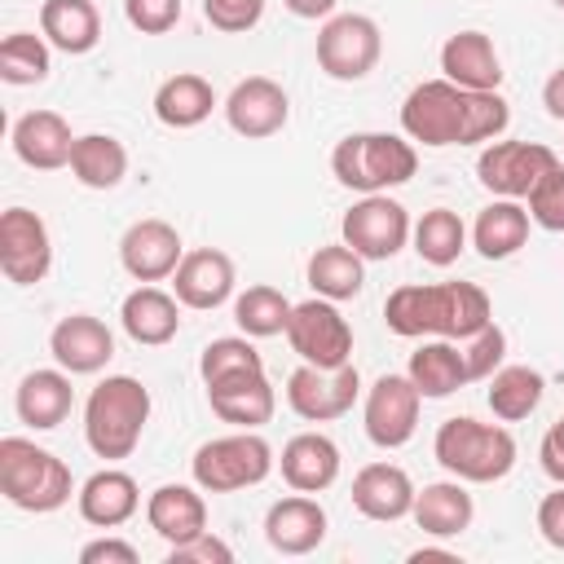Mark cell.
<instances>
[{
    "label": "cell",
    "instance_id": "2",
    "mask_svg": "<svg viewBox=\"0 0 564 564\" xmlns=\"http://www.w3.org/2000/svg\"><path fill=\"white\" fill-rule=\"evenodd\" d=\"M383 322L401 339H471L494 322V304L476 282H405L383 300Z\"/></svg>",
    "mask_w": 564,
    "mask_h": 564
},
{
    "label": "cell",
    "instance_id": "7",
    "mask_svg": "<svg viewBox=\"0 0 564 564\" xmlns=\"http://www.w3.org/2000/svg\"><path fill=\"white\" fill-rule=\"evenodd\" d=\"M273 445L260 436V427H238L229 436H212L194 449L189 476L203 494H238L260 485L273 471Z\"/></svg>",
    "mask_w": 564,
    "mask_h": 564
},
{
    "label": "cell",
    "instance_id": "4",
    "mask_svg": "<svg viewBox=\"0 0 564 564\" xmlns=\"http://www.w3.org/2000/svg\"><path fill=\"white\" fill-rule=\"evenodd\" d=\"M330 172L352 194H388L419 172V150L405 132H348L330 150Z\"/></svg>",
    "mask_w": 564,
    "mask_h": 564
},
{
    "label": "cell",
    "instance_id": "8",
    "mask_svg": "<svg viewBox=\"0 0 564 564\" xmlns=\"http://www.w3.org/2000/svg\"><path fill=\"white\" fill-rule=\"evenodd\" d=\"M383 57V31L366 13H330L317 31V66L339 84L366 79Z\"/></svg>",
    "mask_w": 564,
    "mask_h": 564
},
{
    "label": "cell",
    "instance_id": "27",
    "mask_svg": "<svg viewBox=\"0 0 564 564\" xmlns=\"http://www.w3.org/2000/svg\"><path fill=\"white\" fill-rule=\"evenodd\" d=\"M282 480L300 494H322L339 480V445L326 432H295L282 445Z\"/></svg>",
    "mask_w": 564,
    "mask_h": 564
},
{
    "label": "cell",
    "instance_id": "21",
    "mask_svg": "<svg viewBox=\"0 0 564 564\" xmlns=\"http://www.w3.org/2000/svg\"><path fill=\"white\" fill-rule=\"evenodd\" d=\"M13 154L35 167V172H57V167H70V150H75V132L70 123L57 115V110H26L13 132Z\"/></svg>",
    "mask_w": 564,
    "mask_h": 564
},
{
    "label": "cell",
    "instance_id": "48",
    "mask_svg": "<svg viewBox=\"0 0 564 564\" xmlns=\"http://www.w3.org/2000/svg\"><path fill=\"white\" fill-rule=\"evenodd\" d=\"M538 463H542V471H546L555 485H564V414L546 427V436H542V445H538Z\"/></svg>",
    "mask_w": 564,
    "mask_h": 564
},
{
    "label": "cell",
    "instance_id": "29",
    "mask_svg": "<svg viewBox=\"0 0 564 564\" xmlns=\"http://www.w3.org/2000/svg\"><path fill=\"white\" fill-rule=\"evenodd\" d=\"M410 520L427 533V538H458L463 529H471L476 520V502L467 494V480H432L414 494Z\"/></svg>",
    "mask_w": 564,
    "mask_h": 564
},
{
    "label": "cell",
    "instance_id": "1",
    "mask_svg": "<svg viewBox=\"0 0 564 564\" xmlns=\"http://www.w3.org/2000/svg\"><path fill=\"white\" fill-rule=\"evenodd\" d=\"M511 106L502 93H471L441 79H423L401 101V132L414 145L445 150V145H489L507 132Z\"/></svg>",
    "mask_w": 564,
    "mask_h": 564
},
{
    "label": "cell",
    "instance_id": "20",
    "mask_svg": "<svg viewBox=\"0 0 564 564\" xmlns=\"http://www.w3.org/2000/svg\"><path fill=\"white\" fill-rule=\"evenodd\" d=\"M326 507L313 494H286L264 511V542L278 555H308L326 542Z\"/></svg>",
    "mask_w": 564,
    "mask_h": 564
},
{
    "label": "cell",
    "instance_id": "24",
    "mask_svg": "<svg viewBox=\"0 0 564 564\" xmlns=\"http://www.w3.org/2000/svg\"><path fill=\"white\" fill-rule=\"evenodd\" d=\"M75 507H79L84 524H93V529H119V524H128L141 511V489H137V480L123 467H101V471H93L79 485Z\"/></svg>",
    "mask_w": 564,
    "mask_h": 564
},
{
    "label": "cell",
    "instance_id": "42",
    "mask_svg": "<svg viewBox=\"0 0 564 564\" xmlns=\"http://www.w3.org/2000/svg\"><path fill=\"white\" fill-rule=\"evenodd\" d=\"M463 357H467V375H471V383H485V379L502 366V357H507V330H502L498 322L480 326L471 339H463Z\"/></svg>",
    "mask_w": 564,
    "mask_h": 564
},
{
    "label": "cell",
    "instance_id": "28",
    "mask_svg": "<svg viewBox=\"0 0 564 564\" xmlns=\"http://www.w3.org/2000/svg\"><path fill=\"white\" fill-rule=\"evenodd\" d=\"M145 524L167 542L181 546L207 529V498L198 485H159L145 498Z\"/></svg>",
    "mask_w": 564,
    "mask_h": 564
},
{
    "label": "cell",
    "instance_id": "30",
    "mask_svg": "<svg viewBox=\"0 0 564 564\" xmlns=\"http://www.w3.org/2000/svg\"><path fill=\"white\" fill-rule=\"evenodd\" d=\"M405 375L414 379V388L423 392V401L454 397L458 388L471 383L467 357H463V344H458V339H423V344L410 352Z\"/></svg>",
    "mask_w": 564,
    "mask_h": 564
},
{
    "label": "cell",
    "instance_id": "31",
    "mask_svg": "<svg viewBox=\"0 0 564 564\" xmlns=\"http://www.w3.org/2000/svg\"><path fill=\"white\" fill-rule=\"evenodd\" d=\"M40 35L57 53L84 57L101 40V13L93 0H44L40 4Z\"/></svg>",
    "mask_w": 564,
    "mask_h": 564
},
{
    "label": "cell",
    "instance_id": "50",
    "mask_svg": "<svg viewBox=\"0 0 564 564\" xmlns=\"http://www.w3.org/2000/svg\"><path fill=\"white\" fill-rule=\"evenodd\" d=\"M282 4H286V13H295L304 22H326L339 0H282Z\"/></svg>",
    "mask_w": 564,
    "mask_h": 564
},
{
    "label": "cell",
    "instance_id": "38",
    "mask_svg": "<svg viewBox=\"0 0 564 564\" xmlns=\"http://www.w3.org/2000/svg\"><path fill=\"white\" fill-rule=\"evenodd\" d=\"M291 308H295V304H291L278 286H269V282H256V286H247V291L234 295V322H238V330L251 335V339L286 335Z\"/></svg>",
    "mask_w": 564,
    "mask_h": 564
},
{
    "label": "cell",
    "instance_id": "6",
    "mask_svg": "<svg viewBox=\"0 0 564 564\" xmlns=\"http://www.w3.org/2000/svg\"><path fill=\"white\" fill-rule=\"evenodd\" d=\"M0 494L18 511L48 516V511L66 507L70 494H79V489H75L70 467L53 449H44L26 436H4L0 441Z\"/></svg>",
    "mask_w": 564,
    "mask_h": 564
},
{
    "label": "cell",
    "instance_id": "32",
    "mask_svg": "<svg viewBox=\"0 0 564 564\" xmlns=\"http://www.w3.org/2000/svg\"><path fill=\"white\" fill-rule=\"evenodd\" d=\"M212 110H216V88L194 70H176L154 88V119L163 128H176V132L198 128Z\"/></svg>",
    "mask_w": 564,
    "mask_h": 564
},
{
    "label": "cell",
    "instance_id": "17",
    "mask_svg": "<svg viewBox=\"0 0 564 564\" xmlns=\"http://www.w3.org/2000/svg\"><path fill=\"white\" fill-rule=\"evenodd\" d=\"M234 282H238V269L234 260L220 251V247H194L185 251V260L176 264L172 273V291L185 308H220L225 300H234Z\"/></svg>",
    "mask_w": 564,
    "mask_h": 564
},
{
    "label": "cell",
    "instance_id": "35",
    "mask_svg": "<svg viewBox=\"0 0 564 564\" xmlns=\"http://www.w3.org/2000/svg\"><path fill=\"white\" fill-rule=\"evenodd\" d=\"M70 176L84 189H115L128 176V145L110 132H84L70 150Z\"/></svg>",
    "mask_w": 564,
    "mask_h": 564
},
{
    "label": "cell",
    "instance_id": "12",
    "mask_svg": "<svg viewBox=\"0 0 564 564\" xmlns=\"http://www.w3.org/2000/svg\"><path fill=\"white\" fill-rule=\"evenodd\" d=\"M560 163V154L542 141H489L476 159V176L494 198H529V189Z\"/></svg>",
    "mask_w": 564,
    "mask_h": 564
},
{
    "label": "cell",
    "instance_id": "34",
    "mask_svg": "<svg viewBox=\"0 0 564 564\" xmlns=\"http://www.w3.org/2000/svg\"><path fill=\"white\" fill-rule=\"evenodd\" d=\"M304 278L313 286V295H326V300L344 304V300L361 295V286H366V260L339 238V242H326V247H317L308 256Z\"/></svg>",
    "mask_w": 564,
    "mask_h": 564
},
{
    "label": "cell",
    "instance_id": "33",
    "mask_svg": "<svg viewBox=\"0 0 564 564\" xmlns=\"http://www.w3.org/2000/svg\"><path fill=\"white\" fill-rule=\"evenodd\" d=\"M529 207L520 198H494L485 212L471 220V247L485 260H507L529 242Z\"/></svg>",
    "mask_w": 564,
    "mask_h": 564
},
{
    "label": "cell",
    "instance_id": "39",
    "mask_svg": "<svg viewBox=\"0 0 564 564\" xmlns=\"http://www.w3.org/2000/svg\"><path fill=\"white\" fill-rule=\"evenodd\" d=\"M53 70V44L35 31H13L0 44V79L13 88H31L44 84Z\"/></svg>",
    "mask_w": 564,
    "mask_h": 564
},
{
    "label": "cell",
    "instance_id": "16",
    "mask_svg": "<svg viewBox=\"0 0 564 564\" xmlns=\"http://www.w3.org/2000/svg\"><path fill=\"white\" fill-rule=\"evenodd\" d=\"M181 260H185V242H181L176 225H167L159 216L132 220L119 238V264L137 282H163L176 273Z\"/></svg>",
    "mask_w": 564,
    "mask_h": 564
},
{
    "label": "cell",
    "instance_id": "46",
    "mask_svg": "<svg viewBox=\"0 0 564 564\" xmlns=\"http://www.w3.org/2000/svg\"><path fill=\"white\" fill-rule=\"evenodd\" d=\"M538 533L546 546L564 551V485H555L542 502H538Z\"/></svg>",
    "mask_w": 564,
    "mask_h": 564
},
{
    "label": "cell",
    "instance_id": "10",
    "mask_svg": "<svg viewBox=\"0 0 564 564\" xmlns=\"http://www.w3.org/2000/svg\"><path fill=\"white\" fill-rule=\"evenodd\" d=\"M410 212L388 194H361L339 220V238L361 260H392L410 242Z\"/></svg>",
    "mask_w": 564,
    "mask_h": 564
},
{
    "label": "cell",
    "instance_id": "25",
    "mask_svg": "<svg viewBox=\"0 0 564 564\" xmlns=\"http://www.w3.org/2000/svg\"><path fill=\"white\" fill-rule=\"evenodd\" d=\"M441 75L458 88H471V93H498L502 62H498L494 40L485 31H454L441 44Z\"/></svg>",
    "mask_w": 564,
    "mask_h": 564
},
{
    "label": "cell",
    "instance_id": "49",
    "mask_svg": "<svg viewBox=\"0 0 564 564\" xmlns=\"http://www.w3.org/2000/svg\"><path fill=\"white\" fill-rule=\"evenodd\" d=\"M542 106H546V115H551L555 123H564V66L551 70V79L542 84Z\"/></svg>",
    "mask_w": 564,
    "mask_h": 564
},
{
    "label": "cell",
    "instance_id": "36",
    "mask_svg": "<svg viewBox=\"0 0 564 564\" xmlns=\"http://www.w3.org/2000/svg\"><path fill=\"white\" fill-rule=\"evenodd\" d=\"M485 383H489L485 388V401H489L494 419H502V423L529 419L542 405V392H546V379L533 366H498Z\"/></svg>",
    "mask_w": 564,
    "mask_h": 564
},
{
    "label": "cell",
    "instance_id": "15",
    "mask_svg": "<svg viewBox=\"0 0 564 564\" xmlns=\"http://www.w3.org/2000/svg\"><path fill=\"white\" fill-rule=\"evenodd\" d=\"M286 119H291V97L269 75H247L225 97V123L247 141H264V137L282 132Z\"/></svg>",
    "mask_w": 564,
    "mask_h": 564
},
{
    "label": "cell",
    "instance_id": "45",
    "mask_svg": "<svg viewBox=\"0 0 564 564\" xmlns=\"http://www.w3.org/2000/svg\"><path fill=\"white\" fill-rule=\"evenodd\" d=\"M167 560L172 564H229L234 560V546L225 538H216L212 529H203L198 538H189L181 546H167Z\"/></svg>",
    "mask_w": 564,
    "mask_h": 564
},
{
    "label": "cell",
    "instance_id": "11",
    "mask_svg": "<svg viewBox=\"0 0 564 564\" xmlns=\"http://www.w3.org/2000/svg\"><path fill=\"white\" fill-rule=\"evenodd\" d=\"M419 410H423V392L414 388L410 375H379L361 401L366 441L379 449H401L419 427Z\"/></svg>",
    "mask_w": 564,
    "mask_h": 564
},
{
    "label": "cell",
    "instance_id": "44",
    "mask_svg": "<svg viewBox=\"0 0 564 564\" xmlns=\"http://www.w3.org/2000/svg\"><path fill=\"white\" fill-rule=\"evenodd\" d=\"M123 18L141 35H167L181 22V0H123Z\"/></svg>",
    "mask_w": 564,
    "mask_h": 564
},
{
    "label": "cell",
    "instance_id": "40",
    "mask_svg": "<svg viewBox=\"0 0 564 564\" xmlns=\"http://www.w3.org/2000/svg\"><path fill=\"white\" fill-rule=\"evenodd\" d=\"M260 366H264V357L256 352L251 335H220V339H212V344L203 348V357H198L203 383L225 379V375H238V370H260Z\"/></svg>",
    "mask_w": 564,
    "mask_h": 564
},
{
    "label": "cell",
    "instance_id": "43",
    "mask_svg": "<svg viewBox=\"0 0 564 564\" xmlns=\"http://www.w3.org/2000/svg\"><path fill=\"white\" fill-rule=\"evenodd\" d=\"M264 4L269 0H203V18L225 35H242L264 18Z\"/></svg>",
    "mask_w": 564,
    "mask_h": 564
},
{
    "label": "cell",
    "instance_id": "23",
    "mask_svg": "<svg viewBox=\"0 0 564 564\" xmlns=\"http://www.w3.org/2000/svg\"><path fill=\"white\" fill-rule=\"evenodd\" d=\"M414 480L405 467L397 463H366L357 476H352V507L366 516V520H379V524H392V520H405L410 507H414Z\"/></svg>",
    "mask_w": 564,
    "mask_h": 564
},
{
    "label": "cell",
    "instance_id": "41",
    "mask_svg": "<svg viewBox=\"0 0 564 564\" xmlns=\"http://www.w3.org/2000/svg\"><path fill=\"white\" fill-rule=\"evenodd\" d=\"M529 207V220L546 234H564V163H555L524 198Z\"/></svg>",
    "mask_w": 564,
    "mask_h": 564
},
{
    "label": "cell",
    "instance_id": "9",
    "mask_svg": "<svg viewBox=\"0 0 564 564\" xmlns=\"http://www.w3.org/2000/svg\"><path fill=\"white\" fill-rule=\"evenodd\" d=\"M286 344H291V352H295L300 361L322 366V370H335V366H348V361H352V326H348V317L339 313V304L326 300V295L300 300V304L291 308Z\"/></svg>",
    "mask_w": 564,
    "mask_h": 564
},
{
    "label": "cell",
    "instance_id": "22",
    "mask_svg": "<svg viewBox=\"0 0 564 564\" xmlns=\"http://www.w3.org/2000/svg\"><path fill=\"white\" fill-rule=\"evenodd\" d=\"M181 300L176 291H163L154 282H141L137 291L123 295L119 304V322L128 330L132 344H145V348H159V344H172L176 330H181Z\"/></svg>",
    "mask_w": 564,
    "mask_h": 564
},
{
    "label": "cell",
    "instance_id": "18",
    "mask_svg": "<svg viewBox=\"0 0 564 564\" xmlns=\"http://www.w3.org/2000/svg\"><path fill=\"white\" fill-rule=\"evenodd\" d=\"M48 352L62 370L70 375H97L110 366L115 357V335L101 317L93 313H66L53 330H48Z\"/></svg>",
    "mask_w": 564,
    "mask_h": 564
},
{
    "label": "cell",
    "instance_id": "3",
    "mask_svg": "<svg viewBox=\"0 0 564 564\" xmlns=\"http://www.w3.org/2000/svg\"><path fill=\"white\" fill-rule=\"evenodd\" d=\"M150 423V388L132 375H106L84 401V441L97 458L119 463L141 445Z\"/></svg>",
    "mask_w": 564,
    "mask_h": 564
},
{
    "label": "cell",
    "instance_id": "47",
    "mask_svg": "<svg viewBox=\"0 0 564 564\" xmlns=\"http://www.w3.org/2000/svg\"><path fill=\"white\" fill-rule=\"evenodd\" d=\"M79 564H137V546L123 538H97L79 546Z\"/></svg>",
    "mask_w": 564,
    "mask_h": 564
},
{
    "label": "cell",
    "instance_id": "26",
    "mask_svg": "<svg viewBox=\"0 0 564 564\" xmlns=\"http://www.w3.org/2000/svg\"><path fill=\"white\" fill-rule=\"evenodd\" d=\"M13 410L26 427L48 432L57 423H66V414L75 410V388H70V370L48 366V370H31L22 375L18 392H13Z\"/></svg>",
    "mask_w": 564,
    "mask_h": 564
},
{
    "label": "cell",
    "instance_id": "19",
    "mask_svg": "<svg viewBox=\"0 0 564 564\" xmlns=\"http://www.w3.org/2000/svg\"><path fill=\"white\" fill-rule=\"evenodd\" d=\"M207 388V405L216 419L234 423V427H264L278 410V392L260 370H238V375H225V379H212L203 383Z\"/></svg>",
    "mask_w": 564,
    "mask_h": 564
},
{
    "label": "cell",
    "instance_id": "14",
    "mask_svg": "<svg viewBox=\"0 0 564 564\" xmlns=\"http://www.w3.org/2000/svg\"><path fill=\"white\" fill-rule=\"evenodd\" d=\"M0 269L13 286H35L53 269V234L40 212L9 207L0 212Z\"/></svg>",
    "mask_w": 564,
    "mask_h": 564
},
{
    "label": "cell",
    "instance_id": "37",
    "mask_svg": "<svg viewBox=\"0 0 564 564\" xmlns=\"http://www.w3.org/2000/svg\"><path fill=\"white\" fill-rule=\"evenodd\" d=\"M467 238H471V229L463 225V216H458L454 207H432V212H423V216L414 220V229H410V242H414L419 260L432 264V269H449V264L463 256Z\"/></svg>",
    "mask_w": 564,
    "mask_h": 564
},
{
    "label": "cell",
    "instance_id": "5",
    "mask_svg": "<svg viewBox=\"0 0 564 564\" xmlns=\"http://www.w3.org/2000/svg\"><path fill=\"white\" fill-rule=\"evenodd\" d=\"M432 454L436 463L467 485H494L516 467V436L502 423H480L471 414L445 419L432 436Z\"/></svg>",
    "mask_w": 564,
    "mask_h": 564
},
{
    "label": "cell",
    "instance_id": "51",
    "mask_svg": "<svg viewBox=\"0 0 564 564\" xmlns=\"http://www.w3.org/2000/svg\"><path fill=\"white\" fill-rule=\"evenodd\" d=\"M555 4H560V13H564V0H555Z\"/></svg>",
    "mask_w": 564,
    "mask_h": 564
},
{
    "label": "cell",
    "instance_id": "13",
    "mask_svg": "<svg viewBox=\"0 0 564 564\" xmlns=\"http://www.w3.org/2000/svg\"><path fill=\"white\" fill-rule=\"evenodd\" d=\"M361 397V375L357 366H335V370H322V366H308L300 361L291 375H286V405L304 419V423H330V419H344Z\"/></svg>",
    "mask_w": 564,
    "mask_h": 564
}]
</instances>
